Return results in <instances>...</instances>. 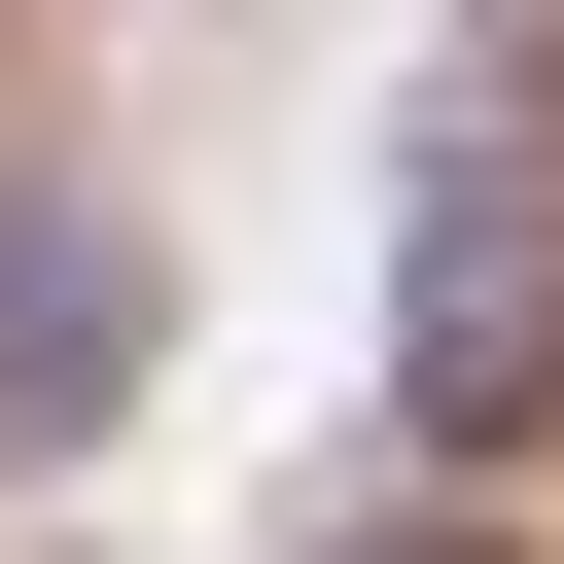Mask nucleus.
Returning a JSON list of instances; mask_svg holds the SVG:
<instances>
[{"instance_id":"obj_1","label":"nucleus","mask_w":564,"mask_h":564,"mask_svg":"<svg viewBox=\"0 0 564 564\" xmlns=\"http://www.w3.org/2000/svg\"><path fill=\"white\" fill-rule=\"evenodd\" d=\"M388 423H423V458H529V423H564V141H458V176H423Z\"/></svg>"},{"instance_id":"obj_2","label":"nucleus","mask_w":564,"mask_h":564,"mask_svg":"<svg viewBox=\"0 0 564 564\" xmlns=\"http://www.w3.org/2000/svg\"><path fill=\"white\" fill-rule=\"evenodd\" d=\"M106 352H141V282H106V247H70V212H35V176H0V423H70V388H106Z\"/></svg>"},{"instance_id":"obj_3","label":"nucleus","mask_w":564,"mask_h":564,"mask_svg":"<svg viewBox=\"0 0 564 564\" xmlns=\"http://www.w3.org/2000/svg\"><path fill=\"white\" fill-rule=\"evenodd\" d=\"M352 564H494V529H458V494H423V529H352Z\"/></svg>"}]
</instances>
